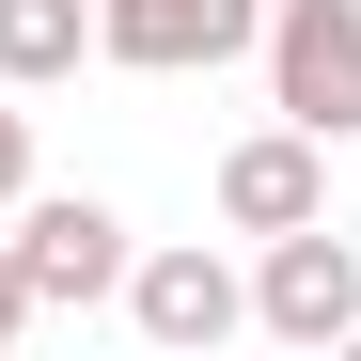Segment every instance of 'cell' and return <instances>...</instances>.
Wrapping results in <instances>:
<instances>
[{"label": "cell", "instance_id": "6da1fadb", "mask_svg": "<svg viewBox=\"0 0 361 361\" xmlns=\"http://www.w3.org/2000/svg\"><path fill=\"white\" fill-rule=\"evenodd\" d=\"M267 110L314 142H361V0H267Z\"/></svg>", "mask_w": 361, "mask_h": 361}, {"label": "cell", "instance_id": "7a4b0ae2", "mask_svg": "<svg viewBox=\"0 0 361 361\" xmlns=\"http://www.w3.org/2000/svg\"><path fill=\"white\" fill-rule=\"evenodd\" d=\"M16 283H32V314H94L110 283H126V220H110L94 189H16Z\"/></svg>", "mask_w": 361, "mask_h": 361}, {"label": "cell", "instance_id": "3957f363", "mask_svg": "<svg viewBox=\"0 0 361 361\" xmlns=\"http://www.w3.org/2000/svg\"><path fill=\"white\" fill-rule=\"evenodd\" d=\"M252 330H283V345H345V330H361V252H345L330 220H283V235H267Z\"/></svg>", "mask_w": 361, "mask_h": 361}, {"label": "cell", "instance_id": "277c9868", "mask_svg": "<svg viewBox=\"0 0 361 361\" xmlns=\"http://www.w3.org/2000/svg\"><path fill=\"white\" fill-rule=\"evenodd\" d=\"M252 32H267V0H94V63H142V79L235 63Z\"/></svg>", "mask_w": 361, "mask_h": 361}, {"label": "cell", "instance_id": "5b68a950", "mask_svg": "<svg viewBox=\"0 0 361 361\" xmlns=\"http://www.w3.org/2000/svg\"><path fill=\"white\" fill-rule=\"evenodd\" d=\"M110 298L142 314V345H235V330H252V283H235L220 252H126Z\"/></svg>", "mask_w": 361, "mask_h": 361}, {"label": "cell", "instance_id": "8992f818", "mask_svg": "<svg viewBox=\"0 0 361 361\" xmlns=\"http://www.w3.org/2000/svg\"><path fill=\"white\" fill-rule=\"evenodd\" d=\"M220 220H235V235L330 220V142H314V126H252V142L220 157Z\"/></svg>", "mask_w": 361, "mask_h": 361}, {"label": "cell", "instance_id": "52a82bcc", "mask_svg": "<svg viewBox=\"0 0 361 361\" xmlns=\"http://www.w3.org/2000/svg\"><path fill=\"white\" fill-rule=\"evenodd\" d=\"M79 47H94V0H0V79H79Z\"/></svg>", "mask_w": 361, "mask_h": 361}, {"label": "cell", "instance_id": "ba28073f", "mask_svg": "<svg viewBox=\"0 0 361 361\" xmlns=\"http://www.w3.org/2000/svg\"><path fill=\"white\" fill-rule=\"evenodd\" d=\"M16 189H32V110H16V79H0V220H16Z\"/></svg>", "mask_w": 361, "mask_h": 361}, {"label": "cell", "instance_id": "9c48e42d", "mask_svg": "<svg viewBox=\"0 0 361 361\" xmlns=\"http://www.w3.org/2000/svg\"><path fill=\"white\" fill-rule=\"evenodd\" d=\"M32 330V283H16V235H0V345Z\"/></svg>", "mask_w": 361, "mask_h": 361}, {"label": "cell", "instance_id": "30bf717a", "mask_svg": "<svg viewBox=\"0 0 361 361\" xmlns=\"http://www.w3.org/2000/svg\"><path fill=\"white\" fill-rule=\"evenodd\" d=\"M345 345H361V330H345Z\"/></svg>", "mask_w": 361, "mask_h": 361}]
</instances>
